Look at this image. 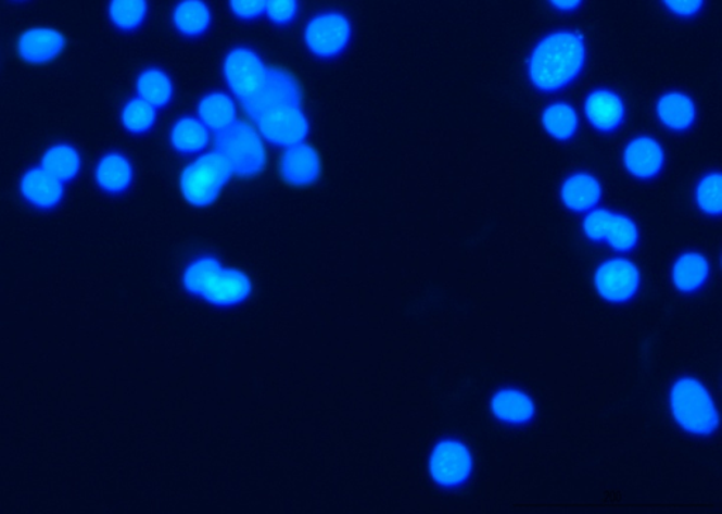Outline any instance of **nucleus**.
Listing matches in <instances>:
<instances>
[{"label":"nucleus","instance_id":"nucleus-1","mask_svg":"<svg viewBox=\"0 0 722 514\" xmlns=\"http://www.w3.org/2000/svg\"><path fill=\"white\" fill-rule=\"evenodd\" d=\"M586 60L587 46L582 33H549L533 47L528 59V78L540 92L560 91L579 77Z\"/></svg>","mask_w":722,"mask_h":514},{"label":"nucleus","instance_id":"nucleus-2","mask_svg":"<svg viewBox=\"0 0 722 514\" xmlns=\"http://www.w3.org/2000/svg\"><path fill=\"white\" fill-rule=\"evenodd\" d=\"M182 286L191 296L219 309L245 303L253 291L252 278L239 268L224 266L212 254L193 259L188 264L182 273Z\"/></svg>","mask_w":722,"mask_h":514},{"label":"nucleus","instance_id":"nucleus-3","mask_svg":"<svg viewBox=\"0 0 722 514\" xmlns=\"http://www.w3.org/2000/svg\"><path fill=\"white\" fill-rule=\"evenodd\" d=\"M670 412L683 431L698 438L714 436L720 427V413L714 399L693 376L674 381L669 396Z\"/></svg>","mask_w":722,"mask_h":514},{"label":"nucleus","instance_id":"nucleus-4","mask_svg":"<svg viewBox=\"0 0 722 514\" xmlns=\"http://www.w3.org/2000/svg\"><path fill=\"white\" fill-rule=\"evenodd\" d=\"M233 176L228 160L218 152L202 154L182 170L179 188L183 200L195 209H206L218 200Z\"/></svg>","mask_w":722,"mask_h":514},{"label":"nucleus","instance_id":"nucleus-5","mask_svg":"<svg viewBox=\"0 0 722 514\" xmlns=\"http://www.w3.org/2000/svg\"><path fill=\"white\" fill-rule=\"evenodd\" d=\"M216 152L224 155L235 176L252 178L267 166V153L262 135L248 122L236 121L220 131L215 140Z\"/></svg>","mask_w":722,"mask_h":514},{"label":"nucleus","instance_id":"nucleus-6","mask_svg":"<svg viewBox=\"0 0 722 514\" xmlns=\"http://www.w3.org/2000/svg\"><path fill=\"white\" fill-rule=\"evenodd\" d=\"M353 26L347 14L328 11L315 14L306 22L304 42L309 53L319 60L341 57L351 46Z\"/></svg>","mask_w":722,"mask_h":514},{"label":"nucleus","instance_id":"nucleus-7","mask_svg":"<svg viewBox=\"0 0 722 514\" xmlns=\"http://www.w3.org/2000/svg\"><path fill=\"white\" fill-rule=\"evenodd\" d=\"M474 460L466 442L445 438L432 448L428 471L433 482L443 489H459L469 484Z\"/></svg>","mask_w":722,"mask_h":514},{"label":"nucleus","instance_id":"nucleus-8","mask_svg":"<svg viewBox=\"0 0 722 514\" xmlns=\"http://www.w3.org/2000/svg\"><path fill=\"white\" fill-rule=\"evenodd\" d=\"M583 230L592 242H607L616 252L634 251L639 242V230L634 221L611 210L590 211L583 221Z\"/></svg>","mask_w":722,"mask_h":514},{"label":"nucleus","instance_id":"nucleus-9","mask_svg":"<svg viewBox=\"0 0 722 514\" xmlns=\"http://www.w3.org/2000/svg\"><path fill=\"white\" fill-rule=\"evenodd\" d=\"M226 85L240 102L256 96L267 77V67L262 57L250 47L238 46L224 60Z\"/></svg>","mask_w":722,"mask_h":514},{"label":"nucleus","instance_id":"nucleus-10","mask_svg":"<svg viewBox=\"0 0 722 514\" xmlns=\"http://www.w3.org/2000/svg\"><path fill=\"white\" fill-rule=\"evenodd\" d=\"M594 287L597 294L607 303H630L641 289L639 268L628 259H608L594 273Z\"/></svg>","mask_w":722,"mask_h":514},{"label":"nucleus","instance_id":"nucleus-11","mask_svg":"<svg viewBox=\"0 0 722 514\" xmlns=\"http://www.w3.org/2000/svg\"><path fill=\"white\" fill-rule=\"evenodd\" d=\"M259 135L278 148L304 143L309 122L301 106H280L264 112L256 121Z\"/></svg>","mask_w":722,"mask_h":514},{"label":"nucleus","instance_id":"nucleus-12","mask_svg":"<svg viewBox=\"0 0 722 514\" xmlns=\"http://www.w3.org/2000/svg\"><path fill=\"white\" fill-rule=\"evenodd\" d=\"M302 89L299 82L286 70L267 68L266 82L256 96L242 102L245 113L256 121L264 112L280 106H300Z\"/></svg>","mask_w":722,"mask_h":514},{"label":"nucleus","instance_id":"nucleus-13","mask_svg":"<svg viewBox=\"0 0 722 514\" xmlns=\"http://www.w3.org/2000/svg\"><path fill=\"white\" fill-rule=\"evenodd\" d=\"M67 49V37L59 28L31 26L16 40V53L23 63L46 65L53 63Z\"/></svg>","mask_w":722,"mask_h":514},{"label":"nucleus","instance_id":"nucleus-14","mask_svg":"<svg viewBox=\"0 0 722 514\" xmlns=\"http://www.w3.org/2000/svg\"><path fill=\"white\" fill-rule=\"evenodd\" d=\"M18 195L31 209L53 211L65 197V184L41 166L27 168L18 181Z\"/></svg>","mask_w":722,"mask_h":514},{"label":"nucleus","instance_id":"nucleus-15","mask_svg":"<svg viewBox=\"0 0 722 514\" xmlns=\"http://www.w3.org/2000/svg\"><path fill=\"white\" fill-rule=\"evenodd\" d=\"M624 166L636 180L649 181L658 177L664 167V150L650 136H636L624 149Z\"/></svg>","mask_w":722,"mask_h":514},{"label":"nucleus","instance_id":"nucleus-16","mask_svg":"<svg viewBox=\"0 0 722 514\" xmlns=\"http://www.w3.org/2000/svg\"><path fill=\"white\" fill-rule=\"evenodd\" d=\"M280 173L282 180L292 187L313 186L322 173V162L313 146L294 145L282 153Z\"/></svg>","mask_w":722,"mask_h":514},{"label":"nucleus","instance_id":"nucleus-17","mask_svg":"<svg viewBox=\"0 0 722 514\" xmlns=\"http://www.w3.org/2000/svg\"><path fill=\"white\" fill-rule=\"evenodd\" d=\"M93 180L106 196L126 195L134 186L135 168L125 153L112 150L99 158L93 168Z\"/></svg>","mask_w":722,"mask_h":514},{"label":"nucleus","instance_id":"nucleus-18","mask_svg":"<svg viewBox=\"0 0 722 514\" xmlns=\"http://www.w3.org/2000/svg\"><path fill=\"white\" fill-rule=\"evenodd\" d=\"M584 113L594 129L601 134H612L624 124L625 105L622 98L611 89H594L584 101Z\"/></svg>","mask_w":722,"mask_h":514},{"label":"nucleus","instance_id":"nucleus-19","mask_svg":"<svg viewBox=\"0 0 722 514\" xmlns=\"http://www.w3.org/2000/svg\"><path fill=\"white\" fill-rule=\"evenodd\" d=\"M490 405L493 416L507 426L525 427L536 417L531 396L512 386L495 391Z\"/></svg>","mask_w":722,"mask_h":514},{"label":"nucleus","instance_id":"nucleus-20","mask_svg":"<svg viewBox=\"0 0 722 514\" xmlns=\"http://www.w3.org/2000/svg\"><path fill=\"white\" fill-rule=\"evenodd\" d=\"M603 188L593 174L579 172L566 178L560 187V200L569 211L575 214L596 209L601 201Z\"/></svg>","mask_w":722,"mask_h":514},{"label":"nucleus","instance_id":"nucleus-21","mask_svg":"<svg viewBox=\"0 0 722 514\" xmlns=\"http://www.w3.org/2000/svg\"><path fill=\"white\" fill-rule=\"evenodd\" d=\"M656 115L662 126L672 131H686L696 124L697 108L687 93L670 91L656 103Z\"/></svg>","mask_w":722,"mask_h":514},{"label":"nucleus","instance_id":"nucleus-22","mask_svg":"<svg viewBox=\"0 0 722 514\" xmlns=\"http://www.w3.org/2000/svg\"><path fill=\"white\" fill-rule=\"evenodd\" d=\"M212 11L205 0H179L172 12L173 27L187 39H198L211 30Z\"/></svg>","mask_w":722,"mask_h":514},{"label":"nucleus","instance_id":"nucleus-23","mask_svg":"<svg viewBox=\"0 0 722 514\" xmlns=\"http://www.w3.org/2000/svg\"><path fill=\"white\" fill-rule=\"evenodd\" d=\"M710 278V263L700 252H684L672 267L674 289L682 294H695Z\"/></svg>","mask_w":722,"mask_h":514},{"label":"nucleus","instance_id":"nucleus-24","mask_svg":"<svg viewBox=\"0 0 722 514\" xmlns=\"http://www.w3.org/2000/svg\"><path fill=\"white\" fill-rule=\"evenodd\" d=\"M40 166L56 180L67 184L74 181L81 173V153L74 145L59 141L45 150L40 159Z\"/></svg>","mask_w":722,"mask_h":514},{"label":"nucleus","instance_id":"nucleus-25","mask_svg":"<svg viewBox=\"0 0 722 514\" xmlns=\"http://www.w3.org/2000/svg\"><path fill=\"white\" fill-rule=\"evenodd\" d=\"M197 112L200 116L198 120L216 134L228 129L238 120L235 101L225 92L206 93L198 103Z\"/></svg>","mask_w":722,"mask_h":514},{"label":"nucleus","instance_id":"nucleus-26","mask_svg":"<svg viewBox=\"0 0 722 514\" xmlns=\"http://www.w3.org/2000/svg\"><path fill=\"white\" fill-rule=\"evenodd\" d=\"M210 141V129L198 117H179L169 130V143L179 154L192 155L204 152Z\"/></svg>","mask_w":722,"mask_h":514},{"label":"nucleus","instance_id":"nucleus-27","mask_svg":"<svg viewBox=\"0 0 722 514\" xmlns=\"http://www.w3.org/2000/svg\"><path fill=\"white\" fill-rule=\"evenodd\" d=\"M136 92L137 97L144 99L155 110H163L173 102L176 88H174L172 77L164 70L149 67L137 75Z\"/></svg>","mask_w":722,"mask_h":514},{"label":"nucleus","instance_id":"nucleus-28","mask_svg":"<svg viewBox=\"0 0 722 514\" xmlns=\"http://www.w3.org/2000/svg\"><path fill=\"white\" fill-rule=\"evenodd\" d=\"M149 12V0H107V21L121 33L139 30L148 21Z\"/></svg>","mask_w":722,"mask_h":514},{"label":"nucleus","instance_id":"nucleus-29","mask_svg":"<svg viewBox=\"0 0 722 514\" xmlns=\"http://www.w3.org/2000/svg\"><path fill=\"white\" fill-rule=\"evenodd\" d=\"M542 125L552 138L566 141L573 138L579 129V115L568 102H555L542 112Z\"/></svg>","mask_w":722,"mask_h":514},{"label":"nucleus","instance_id":"nucleus-30","mask_svg":"<svg viewBox=\"0 0 722 514\" xmlns=\"http://www.w3.org/2000/svg\"><path fill=\"white\" fill-rule=\"evenodd\" d=\"M121 124L127 134L148 135L157 124V110L140 97L127 99L121 110Z\"/></svg>","mask_w":722,"mask_h":514},{"label":"nucleus","instance_id":"nucleus-31","mask_svg":"<svg viewBox=\"0 0 722 514\" xmlns=\"http://www.w3.org/2000/svg\"><path fill=\"white\" fill-rule=\"evenodd\" d=\"M721 183L720 172H710L698 180L695 190V200L697 209L707 216L719 218L722 211L721 204Z\"/></svg>","mask_w":722,"mask_h":514},{"label":"nucleus","instance_id":"nucleus-32","mask_svg":"<svg viewBox=\"0 0 722 514\" xmlns=\"http://www.w3.org/2000/svg\"><path fill=\"white\" fill-rule=\"evenodd\" d=\"M264 14L274 26H290L299 17L300 0H267Z\"/></svg>","mask_w":722,"mask_h":514},{"label":"nucleus","instance_id":"nucleus-33","mask_svg":"<svg viewBox=\"0 0 722 514\" xmlns=\"http://www.w3.org/2000/svg\"><path fill=\"white\" fill-rule=\"evenodd\" d=\"M267 0H229V11L242 22H254L266 11Z\"/></svg>","mask_w":722,"mask_h":514},{"label":"nucleus","instance_id":"nucleus-34","mask_svg":"<svg viewBox=\"0 0 722 514\" xmlns=\"http://www.w3.org/2000/svg\"><path fill=\"white\" fill-rule=\"evenodd\" d=\"M662 3L670 13L682 18L697 16L705 7V0H662Z\"/></svg>","mask_w":722,"mask_h":514},{"label":"nucleus","instance_id":"nucleus-35","mask_svg":"<svg viewBox=\"0 0 722 514\" xmlns=\"http://www.w3.org/2000/svg\"><path fill=\"white\" fill-rule=\"evenodd\" d=\"M549 3L556 11L570 13L578 11L582 7L583 0H549Z\"/></svg>","mask_w":722,"mask_h":514},{"label":"nucleus","instance_id":"nucleus-36","mask_svg":"<svg viewBox=\"0 0 722 514\" xmlns=\"http://www.w3.org/2000/svg\"><path fill=\"white\" fill-rule=\"evenodd\" d=\"M12 2L23 3V2H27V0H12Z\"/></svg>","mask_w":722,"mask_h":514}]
</instances>
